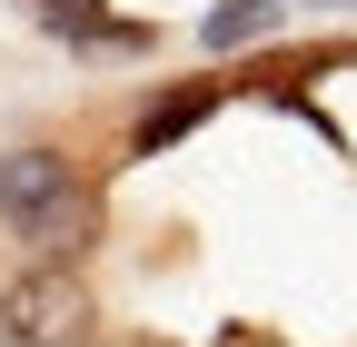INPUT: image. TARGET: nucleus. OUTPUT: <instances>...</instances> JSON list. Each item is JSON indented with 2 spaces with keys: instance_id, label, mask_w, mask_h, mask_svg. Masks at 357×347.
I'll return each mask as SVG.
<instances>
[{
  "instance_id": "obj_2",
  "label": "nucleus",
  "mask_w": 357,
  "mask_h": 347,
  "mask_svg": "<svg viewBox=\"0 0 357 347\" xmlns=\"http://www.w3.org/2000/svg\"><path fill=\"white\" fill-rule=\"evenodd\" d=\"M79 179H89V169H79L60 139H10V149H0V229L30 238V229L79 189Z\"/></svg>"
},
{
  "instance_id": "obj_6",
  "label": "nucleus",
  "mask_w": 357,
  "mask_h": 347,
  "mask_svg": "<svg viewBox=\"0 0 357 347\" xmlns=\"http://www.w3.org/2000/svg\"><path fill=\"white\" fill-rule=\"evenodd\" d=\"M100 347H178V337H159V327H129V337H100Z\"/></svg>"
},
{
  "instance_id": "obj_1",
  "label": "nucleus",
  "mask_w": 357,
  "mask_h": 347,
  "mask_svg": "<svg viewBox=\"0 0 357 347\" xmlns=\"http://www.w3.org/2000/svg\"><path fill=\"white\" fill-rule=\"evenodd\" d=\"M0 347H100V288L79 268L20 258L0 278Z\"/></svg>"
},
{
  "instance_id": "obj_5",
  "label": "nucleus",
  "mask_w": 357,
  "mask_h": 347,
  "mask_svg": "<svg viewBox=\"0 0 357 347\" xmlns=\"http://www.w3.org/2000/svg\"><path fill=\"white\" fill-rule=\"evenodd\" d=\"M208 347H288V337H278V327H248V318H229V327L208 337Z\"/></svg>"
},
{
  "instance_id": "obj_3",
  "label": "nucleus",
  "mask_w": 357,
  "mask_h": 347,
  "mask_svg": "<svg viewBox=\"0 0 357 347\" xmlns=\"http://www.w3.org/2000/svg\"><path fill=\"white\" fill-rule=\"evenodd\" d=\"M208 109H218V79H178L169 100H149L139 119H129V159H149V149H169V139H189Z\"/></svg>"
},
{
  "instance_id": "obj_4",
  "label": "nucleus",
  "mask_w": 357,
  "mask_h": 347,
  "mask_svg": "<svg viewBox=\"0 0 357 347\" xmlns=\"http://www.w3.org/2000/svg\"><path fill=\"white\" fill-rule=\"evenodd\" d=\"M268 30H278V0H218V10L199 20L208 50H248V40H268Z\"/></svg>"
}]
</instances>
